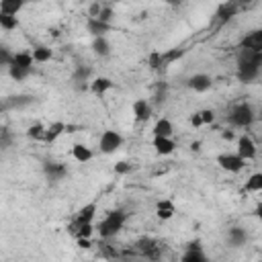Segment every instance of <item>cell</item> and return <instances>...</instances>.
I'll list each match as a JSON object with an SVG mask.
<instances>
[{"label":"cell","instance_id":"obj_31","mask_svg":"<svg viewBox=\"0 0 262 262\" xmlns=\"http://www.w3.org/2000/svg\"><path fill=\"white\" fill-rule=\"evenodd\" d=\"M0 29H4V31H14V29H18V16H10V14L0 12Z\"/></svg>","mask_w":262,"mask_h":262},{"label":"cell","instance_id":"obj_26","mask_svg":"<svg viewBox=\"0 0 262 262\" xmlns=\"http://www.w3.org/2000/svg\"><path fill=\"white\" fill-rule=\"evenodd\" d=\"M23 8H25V2L23 0H0V12H4V14L16 16Z\"/></svg>","mask_w":262,"mask_h":262},{"label":"cell","instance_id":"obj_18","mask_svg":"<svg viewBox=\"0 0 262 262\" xmlns=\"http://www.w3.org/2000/svg\"><path fill=\"white\" fill-rule=\"evenodd\" d=\"M151 147H154V151L158 156H170L176 149V141L172 137H154L151 139Z\"/></svg>","mask_w":262,"mask_h":262},{"label":"cell","instance_id":"obj_2","mask_svg":"<svg viewBox=\"0 0 262 262\" xmlns=\"http://www.w3.org/2000/svg\"><path fill=\"white\" fill-rule=\"evenodd\" d=\"M125 221H127V213L123 209H113L108 211L100 221L98 225L94 227V231L102 237V239H111L115 237L123 227H125Z\"/></svg>","mask_w":262,"mask_h":262},{"label":"cell","instance_id":"obj_28","mask_svg":"<svg viewBox=\"0 0 262 262\" xmlns=\"http://www.w3.org/2000/svg\"><path fill=\"white\" fill-rule=\"evenodd\" d=\"M14 133L8 129V127H0V151L4 149H10L14 145Z\"/></svg>","mask_w":262,"mask_h":262},{"label":"cell","instance_id":"obj_5","mask_svg":"<svg viewBox=\"0 0 262 262\" xmlns=\"http://www.w3.org/2000/svg\"><path fill=\"white\" fill-rule=\"evenodd\" d=\"M235 145H237L235 147V154L242 160H246V162H250V160H254L258 156V145H256V141H254V137L250 133H242L235 139Z\"/></svg>","mask_w":262,"mask_h":262},{"label":"cell","instance_id":"obj_43","mask_svg":"<svg viewBox=\"0 0 262 262\" xmlns=\"http://www.w3.org/2000/svg\"><path fill=\"white\" fill-rule=\"evenodd\" d=\"M199 147H201V141H192V143H190V149H192V151H196Z\"/></svg>","mask_w":262,"mask_h":262},{"label":"cell","instance_id":"obj_41","mask_svg":"<svg viewBox=\"0 0 262 262\" xmlns=\"http://www.w3.org/2000/svg\"><path fill=\"white\" fill-rule=\"evenodd\" d=\"M221 137H223L225 141H231V139H235V133H233V131H229V129H225V131L221 133Z\"/></svg>","mask_w":262,"mask_h":262},{"label":"cell","instance_id":"obj_17","mask_svg":"<svg viewBox=\"0 0 262 262\" xmlns=\"http://www.w3.org/2000/svg\"><path fill=\"white\" fill-rule=\"evenodd\" d=\"M225 242H227L229 248H242V246H246V242H248V231H246L244 227H239V225H233V227L227 229Z\"/></svg>","mask_w":262,"mask_h":262},{"label":"cell","instance_id":"obj_42","mask_svg":"<svg viewBox=\"0 0 262 262\" xmlns=\"http://www.w3.org/2000/svg\"><path fill=\"white\" fill-rule=\"evenodd\" d=\"M78 246L84 248V250H88L92 244H90V239H86V237H78Z\"/></svg>","mask_w":262,"mask_h":262},{"label":"cell","instance_id":"obj_36","mask_svg":"<svg viewBox=\"0 0 262 262\" xmlns=\"http://www.w3.org/2000/svg\"><path fill=\"white\" fill-rule=\"evenodd\" d=\"M135 170V166L133 164H129V162H117L115 164V174H119V176H125V174H131Z\"/></svg>","mask_w":262,"mask_h":262},{"label":"cell","instance_id":"obj_8","mask_svg":"<svg viewBox=\"0 0 262 262\" xmlns=\"http://www.w3.org/2000/svg\"><path fill=\"white\" fill-rule=\"evenodd\" d=\"M131 113L135 117L137 123H147L151 119V113H154V106L147 98H135L131 102Z\"/></svg>","mask_w":262,"mask_h":262},{"label":"cell","instance_id":"obj_3","mask_svg":"<svg viewBox=\"0 0 262 262\" xmlns=\"http://www.w3.org/2000/svg\"><path fill=\"white\" fill-rule=\"evenodd\" d=\"M227 121L231 127H237V129H250L256 121V111L250 102L242 100V102H235L229 113H227Z\"/></svg>","mask_w":262,"mask_h":262},{"label":"cell","instance_id":"obj_7","mask_svg":"<svg viewBox=\"0 0 262 262\" xmlns=\"http://www.w3.org/2000/svg\"><path fill=\"white\" fill-rule=\"evenodd\" d=\"M35 102V96L33 94H14V96H6V98H0V104L6 111H20V108H27Z\"/></svg>","mask_w":262,"mask_h":262},{"label":"cell","instance_id":"obj_12","mask_svg":"<svg viewBox=\"0 0 262 262\" xmlns=\"http://www.w3.org/2000/svg\"><path fill=\"white\" fill-rule=\"evenodd\" d=\"M186 86H188L192 92L201 94V92H207V90L213 86V78H211L209 74H205V72H196V74H192V76L186 80Z\"/></svg>","mask_w":262,"mask_h":262},{"label":"cell","instance_id":"obj_35","mask_svg":"<svg viewBox=\"0 0 262 262\" xmlns=\"http://www.w3.org/2000/svg\"><path fill=\"white\" fill-rule=\"evenodd\" d=\"M113 16H115V8L108 6V4H102V10L98 14V20H102L106 25H113Z\"/></svg>","mask_w":262,"mask_h":262},{"label":"cell","instance_id":"obj_9","mask_svg":"<svg viewBox=\"0 0 262 262\" xmlns=\"http://www.w3.org/2000/svg\"><path fill=\"white\" fill-rule=\"evenodd\" d=\"M72 86L78 90V92H82V90H88V84H90V80H92V68L90 66H78L76 70H74V74H72Z\"/></svg>","mask_w":262,"mask_h":262},{"label":"cell","instance_id":"obj_33","mask_svg":"<svg viewBox=\"0 0 262 262\" xmlns=\"http://www.w3.org/2000/svg\"><path fill=\"white\" fill-rule=\"evenodd\" d=\"M43 133H45V125H41V123H33L27 129V137L29 139H35V141H41L43 139Z\"/></svg>","mask_w":262,"mask_h":262},{"label":"cell","instance_id":"obj_1","mask_svg":"<svg viewBox=\"0 0 262 262\" xmlns=\"http://www.w3.org/2000/svg\"><path fill=\"white\" fill-rule=\"evenodd\" d=\"M262 72V51L237 49L235 57V78L242 84H254Z\"/></svg>","mask_w":262,"mask_h":262},{"label":"cell","instance_id":"obj_14","mask_svg":"<svg viewBox=\"0 0 262 262\" xmlns=\"http://www.w3.org/2000/svg\"><path fill=\"white\" fill-rule=\"evenodd\" d=\"M237 4L235 2H221L219 6H217V10H215V20H217V25L221 27V25H225V23H229L235 14H237Z\"/></svg>","mask_w":262,"mask_h":262},{"label":"cell","instance_id":"obj_38","mask_svg":"<svg viewBox=\"0 0 262 262\" xmlns=\"http://www.w3.org/2000/svg\"><path fill=\"white\" fill-rule=\"evenodd\" d=\"M100 10H102V2H90L88 4V18H98Z\"/></svg>","mask_w":262,"mask_h":262},{"label":"cell","instance_id":"obj_37","mask_svg":"<svg viewBox=\"0 0 262 262\" xmlns=\"http://www.w3.org/2000/svg\"><path fill=\"white\" fill-rule=\"evenodd\" d=\"M12 53L6 45H0V68H8L10 66V59H12Z\"/></svg>","mask_w":262,"mask_h":262},{"label":"cell","instance_id":"obj_21","mask_svg":"<svg viewBox=\"0 0 262 262\" xmlns=\"http://www.w3.org/2000/svg\"><path fill=\"white\" fill-rule=\"evenodd\" d=\"M33 55L31 51H14L12 53V59H10V66L12 68H23V70H33ZM8 66V68H10Z\"/></svg>","mask_w":262,"mask_h":262},{"label":"cell","instance_id":"obj_19","mask_svg":"<svg viewBox=\"0 0 262 262\" xmlns=\"http://www.w3.org/2000/svg\"><path fill=\"white\" fill-rule=\"evenodd\" d=\"M176 213V207H174V201L172 199H160L156 203V217L162 219V221H168L172 219Z\"/></svg>","mask_w":262,"mask_h":262},{"label":"cell","instance_id":"obj_15","mask_svg":"<svg viewBox=\"0 0 262 262\" xmlns=\"http://www.w3.org/2000/svg\"><path fill=\"white\" fill-rule=\"evenodd\" d=\"M98 213V205L96 203H86L78 209L76 217H74V225H84V223H94V217Z\"/></svg>","mask_w":262,"mask_h":262},{"label":"cell","instance_id":"obj_27","mask_svg":"<svg viewBox=\"0 0 262 262\" xmlns=\"http://www.w3.org/2000/svg\"><path fill=\"white\" fill-rule=\"evenodd\" d=\"M31 55H33V61L35 63H45V61H49L53 57V51L47 45H35L33 51H31Z\"/></svg>","mask_w":262,"mask_h":262},{"label":"cell","instance_id":"obj_4","mask_svg":"<svg viewBox=\"0 0 262 262\" xmlns=\"http://www.w3.org/2000/svg\"><path fill=\"white\" fill-rule=\"evenodd\" d=\"M123 143H125V139H123V135H121L119 131H115V129H104V131L100 133V137H98V151L104 154V156H111V154L119 151V149L123 147Z\"/></svg>","mask_w":262,"mask_h":262},{"label":"cell","instance_id":"obj_11","mask_svg":"<svg viewBox=\"0 0 262 262\" xmlns=\"http://www.w3.org/2000/svg\"><path fill=\"white\" fill-rule=\"evenodd\" d=\"M180 262H209V256L205 254L201 242H190L184 248V252L180 256Z\"/></svg>","mask_w":262,"mask_h":262},{"label":"cell","instance_id":"obj_39","mask_svg":"<svg viewBox=\"0 0 262 262\" xmlns=\"http://www.w3.org/2000/svg\"><path fill=\"white\" fill-rule=\"evenodd\" d=\"M201 113V119H203V125H211L215 121V111L213 108H203L199 111Z\"/></svg>","mask_w":262,"mask_h":262},{"label":"cell","instance_id":"obj_16","mask_svg":"<svg viewBox=\"0 0 262 262\" xmlns=\"http://www.w3.org/2000/svg\"><path fill=\"white\" fill-rule=\"evenodd\" d=\"M115 88V82L111 80V78H106V76H96V78H92L90 80V84H88V90L94 94V96H104L108 90H113Z\"/></svg>","mask_w":262,"mask_h":262},{"label":"cell","instance_id":"obj_20","mask_svg":"<svg viewBox=\"0 0 262 262\" xmlns=\"http://www.w3.org/2000/svg\"><path fill=\"white\" fill-rule=\"evenodd\" d=\"M111 29H113V25H106L98 18H86V31L92 35V39L94 37H106V33H111Z\"/></svg>","mask_w":262,"mask_h":262},{"label":"cell","instance_id":"obj_24","mask_svg":"<svg viewBox=\"0 0 262 262\" xmlns=\"http://www.w3.org/2000/svg\"><path fill=\"white\" fill-rule=\"evenodd\" d=\"M90 49H92V53L98 55V57H108L113 47H111V41H108L106 37H94L92 43H90Z\"/></svg>","mask_w":262,"mask_h":262},{"label":"cell","instance_id":"obj_30","mask_svg":"<svg viewBox=\"0 0 262 262\" xmlns=\"http://www.w3.org/2000/svg\"><path fill=\"white\" fill-rule=\"evenodd\" d=\"M246 190H248V192H260V190H262V174H260V172H254V174L246 180Z\"/></svg>","mask_w":262,"mask_h":262},{"label":"cell","instance_id":"obj_32","mask_svg":"<svg viewBox=\"0 0 262 262\" xmlns=\"http://www.w3.org/2000/svg\"><path fill=\"white\" fill-rule=\"evenodd\" d=\"M31 72L33 70H23V68H8V76H10V80H14V82H23V80H27L29 76H31Z\"/></svg>","mask_w":262,"mask_h":262},{"label":"cell","instance_id":"obj_25","mask_svg":"<svg viewBox=\"0 0 262 262\" xmlns=\"http://www.w3.org/2000/svg\"><path fill=\"white\" fill-rule=\"evenodd\" d=\"M72 158L78 164H86V162H90L94 158V151L88 145H84V143H74L72 145Z\"/></svg>","mask_w":262,"mask_h":262},{"label":"cell","instance_id":"obj_40","mask_svg":"<svg viewBox=\"0 0 262 262\" xmlns=\"http://www.w3.org/2000/svg\"><path fill=\"white\" fill-rule=\"evenodd\" d=\"M190 125H192L194 129H199V127H203V119H201V113H199V111L190 115Z\"/></svg>","mask_w":262,"mask_h":262},{"label":"cell","instance_id":"obj_29","mask_svg":"<svg viewBox=\"0 0 262 262\" xmlns=\"http://www.w3.org/2000/svg\"><path fill=\"white\" fill-rule=\"evenodd\" d=\"M166 94H168L166 84H158L156 90H154V96L147 98V100L151 102V106H162V102H166Z\"/></svg>","mask_w":262,"mask_h":262},{"label":"cell","instance_id":"obj_6","mask_svg":"<svg viewBox=\"0 0 262 262\" xmlns=\"http://www.w3.org/2000/svg\"><path fill=\"white\" fill-rule=\"evenodd\" d=\"M215 162H217V166H219L221 170H225V172H229V174H237V172H242V170L246 168V160H242L235 151L219 154Z\"/></svg>","mask_w":262,"mask_h":262},{"label":"cell","instance_id":"obj_34","mask_svg":"<svg viewBox=\"0 0 262 262\" xmlns=\"http://www.w3.org/2000/svg\"><path fill=\"white\" fill-rule=\"evenodd\" d=\"M147 66H149L151 70H160V68H164L162 51H151V53L147 55Z\"/></svg>","mask_w":262,"mask_h":262},{"label":"cell","instance_id":"obj_23","mask_svg":"<svg viewBox=\"0 0 262 262\" xmlns=\"http://www.w3.org/2000/svg\"><path fill=\"white\" fill-rule=\"evenodd\" d=\"M66 129H68V125H66L63 121H55V123H51L49 127H45V133H43V139H41V141L53 143L61 133H66Z\"/></svg>","mask_w":262,"mask_h":262},{"label":"cell","instance_id":"obj_44","mask_svg":"<svg viewBox=\"0 0 262 262\" xmlns=\"http://www.w3.org/2000/svg\"><path fill=\"white\" fill-rule=\"evenodd\" d=\"M0 113H4V108H2V104H0Z\"/></svg>","mask_w":262,"mask_h":262},{"label":"cell","instance_id":"obj_10","mask_svg":"<svg viewBox=\"0 0 262 262\" xmlns=\"http://www.w3.org/2000/svg\"><path fill=\"white\" fill-rule=\"evenodd\" d=\"M43 174H45V178H47L49 182H59V180H63V178L68 176V168H66V164H61V162H51V160H47V162H43Z\"/></svg>","mask_w":262,"mask_h":262},{"label":"cell","instance_id":"obj_13","mask_svg":"<svg viewBox=\"0 0 262 262\" xmlns=\"http://www.w3.org/2000/svg\"><path fill=\"white\" fill-rule=\"evenodd\" d=\"M237 49H248V51H262V31L260 29H254L250 33H246L242 39H239V45Z\"/></svg>","mask_w":262,"mask_h":262},{"label":"cell","instance_id":"obj_22","mask_svg":"<svg viewBox=\"0 0 262 262\" xmlns=\"http://www.w3.org/2000/svg\"><path fill=\"white\" fill-rule=\"evenodd\" d=\"M151 133H154V137H172V133H174V125H172L170 119L160 117V119L154 123Z\"/></svg>","mask_w":262,"mask_h":262}]
</instances>
